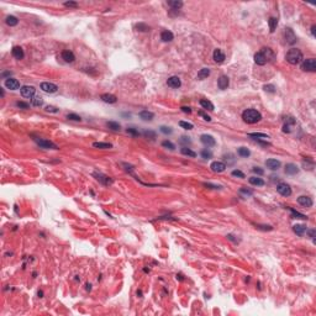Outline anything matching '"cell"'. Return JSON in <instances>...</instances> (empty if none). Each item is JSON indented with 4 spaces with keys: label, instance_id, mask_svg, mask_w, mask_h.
Listing matches in <instances>:
<instances>
[{
    "label": "cell",
    "instance_id": "1f68e13d",
    "mask_svg": "<svg viewBox=\"0 0 316 316\" xmlns=\"http://www.w3.org/2000/svg\"><path fill=\"white\" fill-rule=\"evenodd\" d=\"M293 230H294V232H295L298 236H302V235L305 233V231H306V226H305V225H295V226L293 227Z\"/></svg>",
    "mask_w": 316,
    "mask_h": 316
},
{
    "label": "cell",
    "instance_id": "52a82bcc",
    "mask_svg": "<svg viewBox=\"0 0 316 316\" xmlns=\"http://www.w3.org/2000/svg\"><path fill=\"white\" fill-rule=\"evenodd\" d=\"M41 89L45 92V93H48V94H52V93H56L58 90V87L53 83H49V82H43L41 83Z\"/></svg>",
    "mask_w": 316,
    "mask_h": 316
},
{
    "label": "cell",
    "instance_id": "816d5d0a",
    "mask_svg": "<svg viewBox=\"0 0 316 316\" xmlns=\"http://www.w3.org/2000/svg\"><path fill=\"white\" fill-rule=\"evenodd\" d=\"M127 133H131L132 136H140V132L136 128H133V127H128L127 128Z\"/></svg>",
    "mask_w": 316,
    "mask_h": 316
},
{
    "label": "cell",
    "instance_id": "6f0895ef",
    "mask_svg": "<svg viewBox=\"0 0 316 316\" xmlns=\"http://www.w3.org/2000/svg\"><path fill=\"white\" fill-rule=\"evenodd\" d=\"M180 143H183V144H189L190 143V140H189V137H185V136H183L182 138H180V141H179Z\"/></svg>",
    "mask_w": 316,
    "mask_h": 316
},
{
    "label": "cell",
    "instance_id": "681fc988",
    "mask_svg": "<svg viewBox=\"0 0 316 316\" xmlns=\"http://www.w3.org/2000/svg\"><path fill=\"white\" fill-rule=\"evenodd\" d=\"M264 90L268 92V93H275V88H274V85H272V84L264 85Z\"/></svg>",
    "mask_w": 316,
    "mask_h": 316
},
{
    "label": "cell",
    "instance_id": "ffe728a7",
    "mask_svg": "<svg viewBox=\"0 0 316 316\" xmlns=\"http://www.w3.org/2000/svg\"><path fill=\"white\" fill-rule=\"evenodd\" d=\"M100 99H101L104 103H108V104H114V103L117 101V98H116L115 95H113V94H103V95L100 97Z\"/></svg>",
    "mask_w": 316,
    "mask_h": 316
},
{
    "label": "cell",
    "instance_id": "d6986e66",
    "mask_svg": "<svg viewBox=\"0 0 316 316\" xmlns=\"http://www.w3.org/2000/svg\"><path fill=\"white\" fill-rule=\"evenodd\" d=\"M11 53H13V56H14L16 59H22V58H24V56H25L24 49H22L20 46H15V47L13 48Z\"/></svg>",
    "mask_w": 316,
    "mask_h": 316
},
{
    "label": "cell",
    "instance_id": "f907efd6",
    "mask_svg": "<svg viewBox=\"0 0 316 316\" xmlns=\"http://www.w3.org/2000/svg\"><path fill=\"white\" fill-rule=\"evenodd\" d=\"M46 111H48V113H58V111H59V109H58V108H56V106L48 105V106H46Z\"/></svg>",
    "mask_w": 316,
    "mask_h": 316
},
{
    "label": "cell",
    "instance_id": "bcb514c9",
    "mask_svg": "<svg viewBox=\"0 0 316 316\" xmlns=\"http://www.w3.org/2000/svg\"><path fill=\"white\" fill-rule=\"evenodd\" d=\"M240 194H243L245 196H251V195L253 194V192H252V190H248V189H246V188H241V189H240Z\"/></svg>",
    "mask_w": 316,
    "mask_h": 316
},
{
    "label": "cell",
    "instance_id": "7402d4cb",
    "mask_svg": "<svg viewBox=\"0 0 316 316\" xmlns=\"http://www.w3.org/2000/svg\"><path fill=\"white\" fill-rule=\"evenodd\" d=\"M255 62H256L258 65H264V64L267 63V59H266V57L263 56V53H262L261 51L255 54Z\"/></svg>",
    "mask_w": 316,
    "mask_h": 316
},
{
    "label": "cell",
    "instance_id": "30bf717a",
    "mask_svg": "<svg viewBox=\"0 0 316 316\" xmlns=\"http://www.w3.org/2000/svg\"><path fill=\"white\" fill-rule=\"evenodd\" d=\"M210 168L212 172L215 173H222L225 169H226V164L223 162H219V161H215L210 164Z\"/></svg>",
    "mask_w": 316,
    "mask_h": 316
},
{
    "label": "cell",
    "instance_id": "2e32d148",
    "mask_svg": "<svg viewBox=\"0 0 316 316\" xmlns=\"http://www.w3.org/2000/svg\"><path fill=\"white\" fill-rule=\"evenodd\" d=\"M266 166H267V168H269L272 171H277L280 167V162L278 160H273V158H271V160L266 161Z\"/></svg>",
    "mask_w": 316,
    "mask_h": 316
},
{
    "label": "cell",
    "instance_id": "f546056e",
    "mask_svg": "<svg viewBox=\"0 0 316 316\" xmlns=\"http://www.w3.org/2000/svg\"><path fill=\"white\" fill-rule=\"evenodd\" d=\"M209 75H210V69L209 68H203L198 73V79L199 81H203V79H206Z\"/></svg>",
    "mask_w": 316,
    "mask_h": 316
},
{
    "label": "cell",
    "instance_id": "ab89813d",
    "mask_svg": "<svg viewBox=\"0 0 316 316\" xmlns=\"http://www.w3.org/2000/svg\"><path fill=\"white\" fill-rule=\"evenodd\" d=\"M136 29L138 30V31H142V32H146V31H149V26H147L146 24H142V22H140V24H137L136 25Z\"/></svg>",
    "mask_w": 316,
    "mask_h": 316
},
{
    "label": "cell",
    "instance_id": "e0dca14e",
    "mask_svg": "<svg viewBox=\"0 0 316 316\" xmlns=\"http://www.w3.org/2000/svg\"><path fill=\"white\" fill-rule=\"evenodd\" d=\"M94 177H97V179H98L100 183L105 184V185L113 184V179H110L109 177H106V176H104V174H101V173H94Z\"/></svg>",
    "mask_w": 316,
    "mask_h": 316
},
{
    "label": "cell",
    "instance_id": "94428289",
    "mask_svg": "<svg viewBox=\"0 0 316 316\" xmlns=\"http://www.w3.org/2000/svg\"><path fill=\"white\" fill-rule=\"evenodd\" d=\"M306 232L309 233V236L311 237V239H314V237H315V230H309V231L306 230Z\"/></svg>",
    "mask_w": 316,
    "mask_h": 316
},
{
    "label": "cell",
    "instance_id": "9c48e42d",
    "mask_svg": "<svg viewBox=\"0 0 316 316\" xmlns=\"http://www.w3.org/2000/svg\"><path fill=\"white\" fill-rule=\"evenodd\" d=\"M200 141H201V143H203L204 146H206V147H212V146L216 144V141H215V138H214L211 135H201Z\"/></svg>",
    "mask_w": 316,
    "mask_h": 316
},
{
    "label": "cell",
    "instance_id": "ba28073f",
    "mask_svg": "<svg viewBox=\"0 0 316 316\" xmlns=\"http://www.w3.org/2000/svg\"><path fill=\"white\" fill-rule=\"evenodd\" d=\"M4 84L10 90H18L20 88V83H19L18 79H15V78H8Z\"/></svg>",
    "mask_w": 316,
    "mask_h": 316
},
{
    "label": "cell",
    "instance_id": "4316f807",
    "mask_svg": "<svg viewBox=\"0 0 316 316\" xmlns=\"http://www.w3.org/2000/svg\"><path fill=\"white\" fill-rule=\"evenodd\" d=\"M248 136H250V137H253L255 140H263V141H267V140L269 138L268 135L261 133V132H251V133H248Z\"/></svg>",
    "mask_w": 316,
    "mask_h": 316
},
{
    "label": "cell",
    "instance_id": "d4e9b609",
    "mask_svg": "<svg viewBox=\"0 0 316 316\" xmlns=\"http://www.w3.org/2000/svg\"><path fill=\"white\" fill-rule=\"evenodd\" d=\"M298 172H299V168H298L295 164L289 163V164H286V166H285V173H286V174L294 176V174H296Z\"/></svg>",
    "mask_w": 316,
    "mask_h": 316
},
{
    "label": "cell",
    "instance_id": "6125c7cd",
    "mask_svg": "<svg viewBox=\"0 0 316 316\" xmlns=\"http://www.w3.org/2000/svg\"><path fill=\"white\" fill-rule=\"evenodd\" d=\"M205 187H210V188H212V189H217V188H220L219 185H214V184H210V183H205Z\"/></svg>",
    "mask_w": 316,
    "mask_h": 316
},
{
    "label": "cell",
    "instance_id": "9a60e30c",
    "mask_svg": "<svg viewBox=\"0 0 316 316\" xmlns=\"http://www.w3.org/2000/svg\"><path fill=\"white\" fill-rule=\"evenodd\" d=\"M228 84H230V81H228V78H227L226 75H221V77L219 78V81H217V85H219V88H220L221 90L227 89Z\"/></svg>",
    "mask_w": 316,
    "mask_h": 316
},
{
    "label": "cell",
    "instance_id": "d590c367",
    "mask_svg": "<svg viewBox=\"0 0 316 316\" xmlns=\"http://www.w3.org/2000/svg\"><path fill=\"white\" fill-rule=\"evenodd\" d=\"M268 24H269V30H271V32H274L275 29H277V26H278V20H277L275 18H271V19L268 20Z\"/></svg>",
    "mask_w": 316,
    "mask_h": 316
},
{
    "label": "cell",
    "instance_id": "5bb4252c",
    "mask_svg": "<svg viewBox=\"0 0 316 316\" xmlns=\"http://www.w3.org/2000/svg\"><path fill=\"white\" fill-rule=\"evenodd\" d=\"M212 57H214V61L216 62V63H222L223 61H225V53L220 49V48H216L215 51H214V53H212Z\"/></svg>",
    "mask_w": 316,
    "mask_h": 316
},
{
    "label": "cell",
    "instance_id": "74e56055",
    "mask_svg": "<svg viewBox=\"0 0 316 316\" xmlns=\"http://www.w3.org/2000/svg\"><path fill=\"white\" fill-rule=\"evenodd\" d=\"M237 153H239V156H241V157H248L251 154L250 149L246 148V147H240L239 149H237Z\"/></svg>",
    "mask_w": 316,
    "mask_h": 316
},
{
    "label": "cell",
    "instance_id": "7a4b0ae2",
    "mask_svg": "<svg viewBox=\"0 0 316 316\" xmlns=\"http://www.w3.org/2000/svg\"><path fill=\"white\" fill-rule=\"evenodd\" d=\"M285 59L286 62H289L290 64H299L302 62V53L300 49L298 48H291L286 52V56H285Z\"/></svg>",
    "mask_w": 316,
    "mask_h": 316
},
{
    "label": "cell",
    "instance_id": "9f6ffc18",
    "mask_svg": "<svg viewBox=\"0 0 316 316\" xmlns=\"http://www.w3.org/2000/svg\"><path fill=\"white\" fill-rule=\"evenodd\" d=\"M199 115H200V116H203V117H204V120H206V121H211V117H210L207 114H205L204 111H199Z\"/></svg>",
    "mask_w": 316,
    "mask_h": 316
},
{
    "label": "cell",
    "instance_id": "be15d7a7",
    "mask_svg": "<svg viewBox=\"0 0 316 316\" xmlns=\"http://www.w3.org/2000/svg\"><path fill=\"white\" fill-rule=\"evenodd\" d=\"M315 29H316V26L314 25V26L311 27V34H312V36H315Z\"/></svg>",
    "mask_w": 316,
    "mask_h": 316
},
{
    "label": "cell",
    "instance_id": "5b68a950",
    "mask_svg": "<svg viewBox=\"0 0 316 316\" xmlns=\"http://www.w3.org/2000/svg\"><path fill=\"white\" fill-rule=\"evenodd\" d=\"M20 92H21V95H22L24 98L32 99V98L35 97V92H36V89H35L32 85H24V87H21Z\"/></svg>",
    "mask_w": 316,
    "mask_h": 316
},
{
    "label": "cell",
    "instance_id": "c3c4849f",
    "mask_svg": "<svg viewBox=\"0 0 316 316\" xmlns=\"http://www.w3.org/2000/svg\"><path fill=\"white\" fill-rule=\"evenodd\" d=\"M143 135H144L146 137L151 138V140H154V138H156V133H154L153 131H144V132H143Z\"/></svg>",
    "mask_w": 316,
    "mask_h": 316
},
{
    "label": "cell",
    "instance_id": "f35d334b",
    "mask_svg": "<svg viewBox=\"0 0 316 316\" xmlns=\"http://www.w3.org/2000/svg\"><path fill=\"white\" fill-rule=\"evenodd\" d=\"M31 104H32L34 106H42L43 99H42L41 97H34V98L31 99Z\"/></svg>",
    "mask_w": 316,
    "mask_h": 316
},
{
    "label": "cell",
    "instance_id": "f5cc1de1",
    "mask_svg": "<svg viewBox=\"0 0 316 316\" xmlns=\"http://www.w3.org/2000/svg\"><path fill=\"white\" fill-rule=\"evenodd\" d=\"M16 106H19L20 109H29V104L27 103H24V101H18L16 103Z\"/></svg>",
    "mask_w": 316,
    "mask_h": 316
},
{
    "label": "cell",
    "instance_id": "484cf974",
    "mask_svg": "<svg viewBox=\"0 0 316 316\" xmlns=\"http://www.w3.org/2000/svg\"><path fill=\"white\" fill-rule=\"evenodd\" d=\"M200 105H201L203 109H205V110H209V111H212V110H214V104H212L210 100H207V99H201V100H200Z\"/></svg>",
    "mask_w": 316,
    "mask_h": 316
},
{
    "label": "cell",
    "instance_id": "b9f144b4",
    "mask_svg": "<svg viewBox=\"0 0 316 316\" xmlns=\"http://www.w3.org/2000/svg\"><path fill=\"white\" fill-rule=\"evenodd\" d=\"M67 119H68V120H72V121H81V120H82V117L79 116V115H77V114H68V115H67Z\"/></svg>",
    "mask_w": 316,
    "mask_h": 316
},
{
    "label": "cell",
    "instance_id": "ac0fdd59",
    "mask_svg": "<svg viewBox=\"0 0 316 316\" xmlns=\"http://www.w3.org/2000/svg\"><path fill=\"white\" fill-rule=\"evenodd\" d=\"M167 84L171 88H179L182 85V82H180V79L178 77H171L167 81Z\"/></svg>",
    "mask_w": 316,
    "mask_h": 316
},
{
    "label": "cell",
    "instance_id": "8fae6325",
    "mask_svg": "<svg viewBox=\"0 0 316 316\" xmlns=\"http://www.w3.org/2000/svg\"><path fill=\"white\" fill-rule=\"evenodd\" d=\"M284 35H285V41H286V43L293 45V43L296 42V36L294 35V32H293L291 29H286L285 32H284Z\"/></svg>",
    "mask_w": 316,
    "mask_h": 316
},
{
    "label": "cell",
    "instance_id": "3957f363",
    "mask_svg": "<svg viewBox=\"0 0 316 316\" xmlns=\"http://www.w3.org/2000/svg\"><path fill=\"white\" fill-rule=\"evenodd\" d=\"M301 69L305 72H315L316 70V61L314 58L304 59L301 63Z\"/></svg>",
    "mask_w": 316,
    "mask_h": 316
},
{
    "label": "cell",
    "instance_id": "6da1fadb",
    "mask_svg": "<svg viewBox=\"0 0 316 316\" xmlns=\"http://www.w3.org/2000/svg\"><path fill=\"white\" fill-rule=\"evenodd\" d=\"M242 119L247 124H256V122L261 121L262 115L259 111H257L255 109H247L242 113Z\"/></svg>",
    "mask_w": 316,
    "mask_h": 316
},
{
    "label": "cell",
    "instance_id": "f6af8a7d",
    "mask_svg": "<svg viewBox=\"0 0 316 316\" xmlns=\"http://www.w3.org/2000/svg\"><path fill=\"white\" fill-rule=\"evenodd\" d=\"M161 132L162 133H164V135H171L172 132H173V130L171 128V127H167V126H161Z\"/></svg>",
    "mask_w": 316,
    "mask_h": 316
},
{
    "label": "cell",
    "instance_id": "d6a6232c",
    "mask_svg": "<svg viewBox=\"0 0 316 316\" xmlns=\"http://www.w3.org/2000/svg\"><path fill=\"white\" fill-rule=\"evenodd\" d=\"M180 152H182V154H184V156H188V157H196V153L194 152V151H192L190 148H188L187 146H183L182 147V149H180Z\"/></svg>",
    "mask_w": 316,
    "mask_h": 316
},
{
    "label": "cell",
    "instance_id": "e575fe53",
    "mask_svg": "<svg viewBox=\"0 0 316 316\" xmlns=\"http://www.w3.org/2000/svg\"><path fill=\"white\" fill-rule=\"evenodd\" d=\"M291 211V217L293 219H300V220H307V216H305L304 214H300L299 211L294 210V209H290Z\"/></svg>",
    "mask_w": 316,
    "mask_h": 316
},
{
    "label": "cell",
    "instance_id": "91938a15",
    "mask_svg": "<svg viewBox=\"0 0 316 316\" xmlns=\"http://www.w3.org/2000/svg\"><path fill=\"white\" fill-rule=\"evenodd\" d=\"M182 111H183V113H188V114H190V113H192V109H190L189 106H183V108H182Z\"/></svg>",
    "mask_w": 316,
    "mask_h": 316
},
{
    "label": "cell",
    "instance_id": "7c38bea8",
    "mask_svg": "<svg viewBox=\"0 0 316 316\" xmlns=\"http://www.w3.org/2000/svg\"><path fill=\"white\" fill-rule=\"evenodd\" d=\"M298 203L304 206V207H311L312 206V199L309 198V196H305V195H301L298 198Z\"/></svg>",
    "mask_w": 316,
    "mask_h": 316
},
{
    "label": "cell",
    "instance_id": "83f0119b",
    "mask_svg": "<svg viewBox=\"0 0 316 316\" xmlns=\"http://www.w3.org/2000/svg\"><path fill=\"white\" fill-rule=\"evenodd\" d=\"M248 182L252 184V185H257V187H263L266 183H264V180L262 179V178H259V177H251L250 179H248Z\"/></svg>",
    "mask_w": 316,
    "mask_h": 316
},
{
    "label": "cell",
    "instance_id": "7bdbcfd3",
    "mask_svg": "<svg viewBox=\"0 0 316 316\" xmlns=\"http://www.w3.org/2000/svg\"><path fill=\"white\" fill-rule=\"evenodd\" d=\"M179 126L183 127V128H185V130H192V128H193V124L187 122V121H180V122H179Z\"/></svg>",
    "mask_w": 316,
    "mask_h": 316
},
{
    "label": "cell",
    "instance_id": "ee69618b",
    "mask_svg": "<svg viewBox=\"0 0 316 316\" xmlns=\"http://www.w3.org/2000/svg\"><path fill=\"white\" fill-rule=\"evenodd\" d=\"M201 157L205 158V160H210V158L212 157V153L207 149H204V151H201Z\"/></svg>",
    "mask_w": 316,
    "mask_h": 316
},
{
    "label": "cell",
    "instance_id": "cb8c5ba5",
    "mask_svg": "<svg viewBox=\"0 0 316 316\" xmlns=\"http://www.w3.org/2000/svg\"><path fill=\"white\" fill-rule=\"evenodd\" d=\"M140 117H141L142 120H144V121H151V120H153L154 114L151 113V111H148V110H143V111L140 113Z\"/></svg>",
    "mask_w": 316,
    "mask_h": 316
},
{
    "label": "cell",
    "instance_id": "836d02e7",
    "mask_svg": "<svg viewBox=\"0 0 316 316\" xmlns=\"http://www.w3.org/2000/svg\"><path fill=\"white\" fill-rule=\"evenodd\" d=\"M5 22H6V25H8V26H16V25L19 24V20H18V18H15V16L10 15V16H8V18H6Z\"/></svg>",
    "mask_w": 316,
    "mask_h": 316
},
{
    "label": "cell",
    "instance_id": "44dd1931",
    "mask_svg": "<svg viewBox=\"0 0 316 316\" xmlns=\"http://www.w3.org/2000/svg\"><path fill=\"white\" fill-rule=\"evenodd\" d=\"M173 38H174V35H173L171 31H168V30L162 31V34H161V40H162L163 42H171Z\"/></svg>",
    "mask_w": 316,
    "mask_h": 316
},
{
    "label": "cell",
    "instance_id": "603a6c76",
    "mask_svg": "<svg viewBox=\"0 0 316 316\" xmlns=\"http://www.w3.org/2000/svg\"><path fill=\"white\" fill-rule=\"evenodd\" d=\"M167 4L172 8V10H179L183 6V2H180V0H169V2H167Z\"/></svg>",
    "mask_w": 316,
    "mask_h": 316
},
{
    "label": "cell",
    "instance_id": "8992f818",
    "mask_svg": "<svg viewBox=\"0 0 316 316\" xmlns=\"http://www.w3.org/2000/svg\"><path fill=\"white\" fill-rule=\"evenodd\" d=\"M277 192L283 196H290L291 195V188L286 183H279L277 185Z\"/></svg>",
    "mask_w": 316,
    "mask_h": 316
},
{
    "label": "cell",
    "instance_id": "4fadbf2b",
    "mask_svg": "<svg viewBox=\"0 0 316 316\" xmlns=\"http://www.w3.org/2000/svg\"><path fill=\"white\" fill-rule=\"evenodd\" d=\"M62 58H63V61L67 62V63H72V62L75 61L74 53H73L72 51H69V49H65V51L62 52Z\"/></svg>",
    "mask_w": 316,
    "mask_h": 316
},
{
    "label": "cell",
    "instance_id": "680465c9",
    "mask_svg": "<svg viewBox=\"0 0 316 316\" xmlns=\"http://www.w3.org/2000/svg\"><path fill=\"white\" fill-rule=\"evenodd\" d=\"M252 171H253V172H255V173H256V174H259V176H262V174H264V171H263V169H261V168H259V167H255V168H253V169H252Z\"/></svg>",
    "mask_w": 316,
    "mask_h": 316
},
{
    "label": "cell",
    "instance_id": "db71d44e",
    "mask_svg": "<svg viewBox=\"0 0 316 316\" xmlns=\"http://www.w3.org/2000/svg\"><path fill=\"white\" fill-rule=\"evenodd\" d=\"M257 228L263 230V231H272L273 230L272 226H266V225H257Z\"/></svg>",
    "mask_w": 316,
    "mask_h": 316
},
{
    "label": "cell",
    "instance_id": "11a10c76",
    "mask_svg": "<svg viewBox=\"0 0 316 316\" xmlns=\"http://www.w3.org/2000/svg\"><path fill=\"white\" fill-rule=\"evenodd\" d=\"M64 6H69V8H77V6H78V3H75V2H67V3H64Z\"/></svg>",
    "mask_w": 316,
    "mask_h": 316
},
{
    "label": "cell",
    "instance_id": "8d00e7d4",
    "mask_svg": "<svg viewBox=\"0 0 316 316\" xmlns=\"http://www.w3.org/2000/svg\"><path fill=\"white\" fill-rule=\"evenodd\" d=\"M106 125H108V127H109L110 130H113V131H120V128H121L120 124H119V122H115V121H108Z\"/></svg>",
    "mask_w": 316,
    "mask_h": 316
},
{
    "label": "cell",
    "instance_id": "4dcf8cb0",
    "mask_svg": "<svg viewBox=\"0 0 316 316\" xmlns=\"http://www.w3.org/2000/svg\"><path fill=\"white\" fill-rule=\"evenodd\" d=\"M262 53H263V56L266 57V59H267V62L268 61H272L273 58H274V53H273V51L271 49V48H262V51H261Z\"/></svg>",
    "mask_w": 316,
    "mask_h": 316
},
{
    "label": "cell",
    "instance_id": "7dc6e473",
    "mask_svg": "<svg viewBox=\"0 0 316 316\" xmlns=\"http://www.w3.org/2000/svg\"><path fill=\"white\" fill-rule=\"evenodd\" d=\"M232 176H233V177H239V178H245V174H243L241 171H239V169L232 171Z\"/></svg>",
    "mask_w": 316,
    "mask_h": 316
},
{
    "label": "cell",
    "instance_id": "277c9868",
    "mask_svg": "<svg viewBox=\"0 0 316 316\" xmlns=\"http://www.w3.org/2000/svg\"><path fill=\"white\" fill-rule=\"evenodd\" d=\"M35 142L41 147V148H46V149H58L57 144H54L53 142L45 140V138H35Z\"/></svg>",
    "mask_w": 316,
    "mask_h": 316
},
{
    "label": "cell",
    "instance_id": "60d3db41",
    "mask_svg": "<svg viewBox=\"0 0 316 316\" xmlns=\"http://www.w3.org/2000/svg\"><path fill=\"white\" fill-rule=\"evenodd\" d=\"M162 146L164 147V148H168V149H171V151H173L174 148H176V146L171 142V141H168V140H166V141H163L162 142Z\"/></svg>",
    "mask_w": 316,
    "mask_h": 316
},
{
    "label": "cell",
    "instance_id": "f1b7e54d",
    "mask_svg": "<svg viewBox=\"0 0 316 316\" xmlns=\"http://www.w3.org/2000/svg\"><path fill=\"white\" fill-rule=\"evenodd\" d=\"M93 147L100 148V149H109V148H113V144H111V143H108V142H94V143H93Z\"/></svg>",
    "mask_w": 316,
    "mask_h": 316
}]
</instances>
